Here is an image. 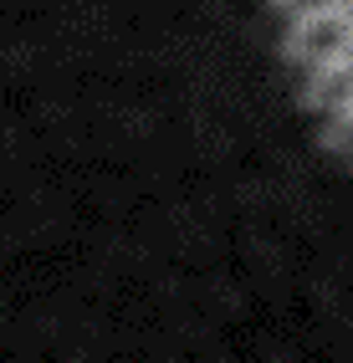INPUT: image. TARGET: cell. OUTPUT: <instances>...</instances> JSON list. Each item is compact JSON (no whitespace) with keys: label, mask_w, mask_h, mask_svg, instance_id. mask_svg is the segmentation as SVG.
I'll return each mask as SVG.
<instances>
[{"label":"cell","mask_w":353,"mask_h":363,"mask_svg":"<svg viewBox=\"0 0 353 363\" xmlns=\"http://www.w3.org/2000/svg\"><path fill=\"white\" fill-rule=\"evenodd\" d=\"M271 16L323 128L353 154V0H271Z\"/></svg>","instance_id":"6da1fadb"}]
</instances>
